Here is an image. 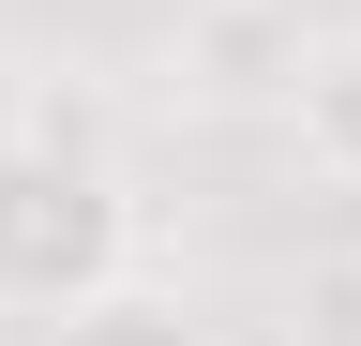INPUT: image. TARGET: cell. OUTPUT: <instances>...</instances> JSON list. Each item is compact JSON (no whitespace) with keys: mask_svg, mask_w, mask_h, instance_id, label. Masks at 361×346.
<instances>
[{"mask_svg":"<svg viewBox=\"0 0 361 346\" xmlns=\"http://www.w3.org/2000/svg\"><path fill=\"white\" fill-rule=\"evenodd\" d=\"M135 271V181L121 151H30L0 136V301L16 316H61V301Z\"/></svg>","mask_w":361,"mask_h":346,"instance_id":"1","label":"cell"},{"mask_svg":"<svg viewBox=\"0 0 361 346\" xmlns=\"http://www.w3.org/2000/svg\"><path fill=\"white\" fill-rule=\"evenodd\" d=\"M316 61L301 0H180L166 16V91L180 106H286Z\"/></svg>","mask_w":361,"mask_h":346,"instance_id":"2","label":"cell"},{"mask_svg":"<svg viewBox=\"0 0 361 346\" xmlns=\"http://www.w3.org/2000/svg\"><path fill=\"white\" fill-rule=\"evenodd\" d=\"M45 346H226V331L196 316V286H166V271H121V286L61 301V316H45Z\"/></svg>","mask_w":361,"mask_h":346,"instance_id":"3","label":"cell"},{"mask_svg":"<svg viewBox=\"0 0 361 346\" xmlns=\"http://www.w3.org/2000/svg\"><path fill=\"white\" fill-rule=\"evenodd\" d=\"M286 136H301V166L331 196H361V30H331V46L301 61V91H286Z\"/></svg>","mask_w":361,"mask_h":346,"instance_id":"4","label":"cell"},{"mask_svg":"<svg viewBox=\"0 0 361 346\" xmlns=\"http://www.w3.org/2000/svg\"><path fill=\"white\" fill-rule=\"evenodd\" d=\"M16 136L30 151H121V121H106L90 75H30V91H16Z\"/></svg>","mask_w":361,"mask_h":346,"instance_id":"5","label":"cell"},{"mask_svg":"<svg viewBox=\"0 0 361 346\" xmlns=\"http://www.w3.org/2000/svg\"><path fill=\"white\" fill-rule=\"evenodd\" d=\"M286 346H361V256H316L286 286Z\"/></svg>","mask_w":361,"mask_h":346,"instance_id":"6","label":"cell"}]
</instances>
